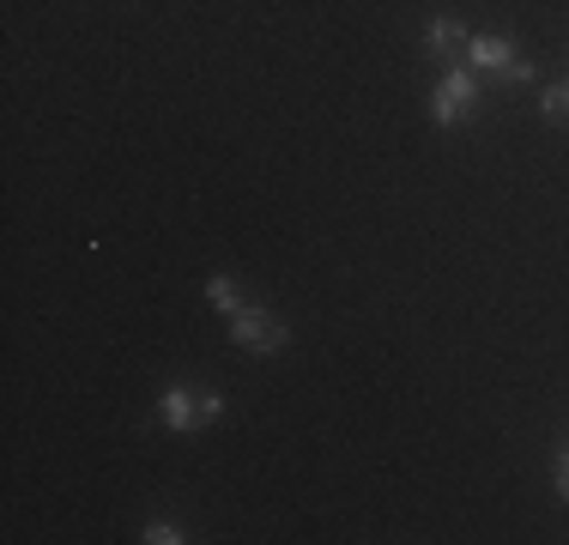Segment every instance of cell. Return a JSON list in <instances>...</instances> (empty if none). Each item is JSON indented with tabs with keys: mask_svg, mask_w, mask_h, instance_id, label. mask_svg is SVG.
<instances>
[{
	"mask_svg": "<svg viewBox=\"0 0 569 545\" xmlns=\"http://www.w3.org/2000/svg\"><path fill=\"white\" fill-rule=\"evenodd\" d=\"M551 490H558V503H569V443L551 455Z\"/></svg>",
	"mask_w": 569,
	"mask_h": 545,
	"instance_id": "obj_9",
	"label": "cell"
},
{
	"mask_svg": "<svg viewBox=\"0 0 569 545\" xmlns=\"http://www.w3.org/2000/svg\"><path fill=\"white\" fill-rule=\"evenodd\" d=\"M140 539H146V545H182V539H188V527H182V522H146V527H140Z\"/></svg>",
	"mask_w": 569,
	"mask_h": 545,
	"instance_id": "obj_7",
	"label": "cell"
},
{
	"mask_svg": "<svg viewBox=\"0 0 569 545\" xmlns=\"http://www.w3.org/2000/svg\"><path fill=\"white\" fill-rule=\"evenodd\" d=\"M467 67H472V73L503 79V86H527V79H533V61L515 54L509 37H491V31H472L467 37Z\"/></svg>",
	"mask_w": 569,
	"mask_h": 545,
	"instance_id": "obj_2",
	"label": "cell"
},
{
	"mask_svg": "<svg viewBox=\"0 0 569 545\" xmlns=\"http://www.w3.org/2000/svg\"><path fill=\"white\" fill-rule=\"evenodd\" d=\"M207 304L219 309V316H237V309H242V285L230 279V272H212V279H207Z\"/></svg>",
	"mask_w": 569,
	"mask_h": 545,
	"instance_id": "obj_6",
	"label": "cell"
},
{
	"mask_svg": "<svg viewBox=\"0 0 569 545\" xmlns=\"http://www.w3.org/2000/svg\"><path fill=\"white\" fill-rule=\"evenodd\" d=\"M467 37H472L467 19H455V12H437V19L425 24V54H430V61L460 67V61H467Z\"/></svg>",
	"mask_w": 569,
	"mask_h": 545,
	"instance_id": "obj_5",
	"label": "cell"
},
{
	"mask_svg": "<svg viewBox=\"0 0 569 545\" xmlns=\"http://www.w3.org/2000/svg\"><path fill=\"white\" fill-rule=\"evenodd\" d=\"M479 98H485L479 79H472L467 61H460L437 79V91H430V121H437V128H460L467 116H479Z\"/></svg>",
	"mask_w": 569,
	"mask_h": 545,
	"instance_id": "obj_3",
	"label": "cell"
},
{
	"mask_svg": "<svg viewBox=\"0 0 569 545\" xmlns=\"http://www.w3.org/2000/svg\"><path fill=\"white\" fill-rule=\"evenodd\" d=\"M539 116H546V121H569V79H563V86H551L546 98H539Z\"/></svg>",
	"mask_w": 569,
	"mask_h": 545,
	"instance_id": "obj_8",
	"label": "cell"
},
{
	"mask_svg": "<svg viewBox=\"0 0 569 545\" xmlns=\"http://www.w3.org/2000/svg\"><path fill=\"white\" fill-rule=\"evenodd\" d=\"M230 339H237L242 351H254V358H279L284 346H291V327H284L273 309H254L242 304L237 316H230Z\"/></svg>",
	"mask_w": 569,
	"mask_h": 545,
	"instance_id": "obj_4",
	"label": "cell"
},
{
	"mask_svg": "<svg viewBox=\"0 0 569 545\" xmlns=\"http://www.w3.org/2000/svg\"><path fill=\"white\" fill-rule=\"evenodd\" d=\"M224 418V394L219 388H200V382H170L164 400H158V425L176 436H200L207 425Z\"/></svg>",
	"mask_w": 569,
	"mask_h": 545,
	"instance_id": "obj_1",
	"label": "cell"
}]
</instances>
